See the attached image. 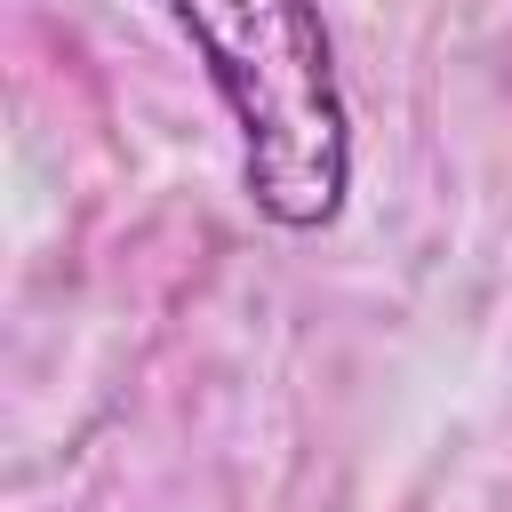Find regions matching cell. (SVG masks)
Instances as JSON below:
<instances>
[{"instance_id": "obj_1", "label": "cell", "mask_w": 512, "mask_h": 512, "mask_svg": "<svg viewBox=\"0 0 512 512\" xmlns=\"http://www.w3.org/2000/svg\"><path fill=\"white\" fill-rule=\"evenodd\" d=\"M168 8L240 128V176L256 216L280 232L336 224L352 192V120L320 0H168Z\"/></svg>"}]
</instances>
